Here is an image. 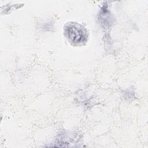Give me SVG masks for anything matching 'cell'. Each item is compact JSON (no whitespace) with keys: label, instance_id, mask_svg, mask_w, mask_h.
I'll use <instances>...</instances> for the list:
<instances>
[{"label":"cell","instance_id":"6da1fadb","mask_svg":"<svg viewBox=\"0 0 148 148\" xmlns=\"http://www.w3.org/2000/svg\"><path fill=\"white\" fill-rule=\"evenodd\" d=\"M65 28V35L69 41L75 44H79L85 41L86 36V31L84 27L75 23L68 24Z\"/></svg>","mask_w":148,"mask_h":148}]
</instances>
